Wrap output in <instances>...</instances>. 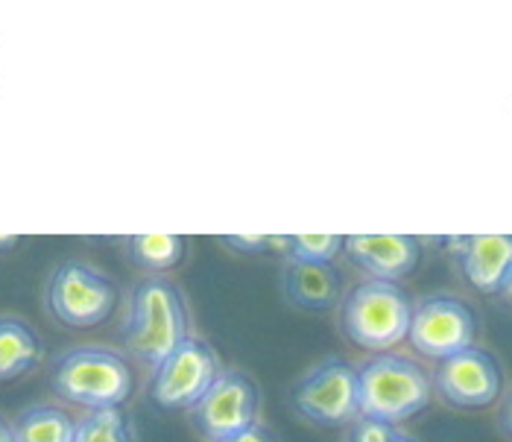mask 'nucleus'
I'll return each mask as SVG.
<instances>
[{
  "instance_id": "412c9836",
  "label": "nucleus",
  "mask_w": 512,
  "mask_h": 442,
  "mask_svg": "<svg viewBox=\"0 0 512 442\" xmlns=\"http://www.w3.org/2000/svg\"><path fill=\"white\" fill-rule=\"evenodd\" d=\"M501 431H504L507 437H512V393L507 396L504 407H501Z\"/></svg>"
},
{
  "instance_id": "39448f33",
  "label": "nucleus",
  "mask_w": 512,
  "mask_h": 442,
  "mask_svg": "<svg viewBox=\"0 0 512 442\" xmlns=\"http://www.w3.org/2000/svg\"><path fill=\"white\" fill-rule=\"evenodd\" d=\"M118 305V287L100 270L68 261L47 284V308L68 328H94Z\"/></svg>"
},
{
  "instance_id": "4468645a",
  "label": "nucleus",
  "mask_w": 512,
  "mask_h": 442,
  "mask_svg": "<svg viewBox=\"0 0 512 442\" xmlns=\"http://www.w3.org/2000/svg\"><path fill=\"white\" fill-rule=\"evenodd\" d=\"M41 361L39 334L21 320H0V384L21 378Z\"/></svg>"
},
{
  "instance_id": "ddd939ff",
  "label": "nucleus",
  "mask_w": 512,
  "mask_h": 442,
  "mask_svg": "<svg viewBox=\"0 0 512 442\" xmlns=\"http://www.w3.org/2000/svg\"><path fill=\"white\" fill-rule=\"evenodd\" d=\"M284 296L302 311H328L340 302V273L331 264L287 261L284 267Z\"/></svg>"
},
{
  "instance_id": "7ed1b4c3",
  "label": "nucleus",
  "mask_w": 512,
  "mask_h": 442,
  "mask_svg": "<svg viewBox=\"0 0 512 442\" xmlns=\"http://www.w3.org/2000/svg\"><path fill=\"white\" fill-rule=\"evenodd\" d=\"M413 317V299L407 290L393 282H360L343 299L340 322L346 337L372 352L393 349L401 340H407Z\"/></svg>"
},
{
  "instance_id": "1a4fd4ad",
  "label": "nucleus",
  "mask_w": 512,
  "mask_h": 442,
  "mask_svg": "<svg viewBox=\"0 0 512 442\" xmlns=\"http://www.w3.org/2000/svg\"><path fill=\"white\" fill-rule=\"evenodd\" d=\"M261 393L258 384L243 372H220L208 393L191 407V422L211 442L226 440L255 425Z\"/></svg>"
},
{
  "instance_id": "9b49d317",
  "label": "nucleus",
  "mask_w": 512,
  "mask_h": 442,
  "mask_svg": "<svg viewBox=\"0 0 512 442\" xmlns=\"http://www.w3.org/2000/svg\"><path fill=\"white\" fill-rule=\"evenodd\" d=\"M349 261L375 282H393L419 267L422 246L413 235H349L343 243Z\"/></svg>"
},
{
  "instance_id": "6ab92c4d",
  "label": "nucleus",
  "mask_w": 512,
  "mask_h": 442,
  "mask_svg": "<svg viewBox=\"0 0 512 442\" xmlns=\"http://www.w3.org/2000/svg\"><path fill=\"white\" fill-rule=\"evenodd\" d=\"M395 434V425L387 422H375V419H357L355 431H352V442H387Z\"/></svg>"
},
{
  "instance_id": "9d476101",
  "label": "nucleus",
  "mask_w": 512,
  "mask_h": 442,
  "mask_svg": "<svg viewBox=\"0 0 512 442\" xmlns=\"http://www.w3.org/2000/svg\"><path fill=\"white\" fill-rule=\"evenodd\" d=\"M434 384L439 396L448 404L463 407V410H480L501 396L504 375L489 352L472 346V349L439 363Z\"/></svg>"
},
{
  "instance_id": "aec40b11",
  "label": "nucleus",
  "mask_w": 512,
  "mask_h": 442,
  "mask_svg": "<svg viewBox=\"0 0 512 442\" xmlns=\"http://www.w3.org/2000/svg\"><path fill=\"white\" fill-rule=\"evenodd\" d=\"M217 442H278L276 434L270 431V428H264V425H252V428H246V431H240V434H232V437H226V440H217Z\"/></svg>"
},
{
  "instance_id": "5701e85b",
  "label": "nucleus",
  "mask_w": 512,
  "mask_h": 442,
  "mask_svg": "<svg viewBox=\"0 0 512 442\" xmlns=\"http://www.w3.org/2000/svg\"><path fill=\"white\" fill-rule=\"evenodd\" d=\"M387 442H416V440H413V437H407L404 431H398V428H395V434Z\"/></svg>"
},
{
  "instance_id": "f8f14e48",
  "label": "nucleus",
  "mask_w": 512,
  "mask_h": 442,
  "mask_svg": "<svg viewBox=\"0 0 512 442\" xmlns=\"http://www.w3.org/2000/svg\"><path fill=\"white\" fill-rule=\"evenodd\" d=\"M460 270L480 293H501L512 276V235H469Z\"/></svg>"
},
{
  "instance_id": "20e7f679",
  "label": "nucleus",
  "mask_w": 512,
  "mask_h": 442,
  "mask_svg": "<svg viewBox=\"0 0 512 442\" xmlns=\"http://www.w3.org/2000/svg\"><path fill=\"white\" fill-rule=\"evenodd\" d=\"M53 390L88 410H115L132 393V372L126 361L97 346L68 352L50 375Z\"/></svg>"
},
{
  "instance_id": "4be33fe9",
  "label": "nucleus",
  "mask_w": 512,
  "mask_h": 442,
  "mask_svg": "<svg viewBox=\"0 0 512 442\" xmlns=\"http://www.w3.org/2000/svg\"><path fill=\"white\" fill-rule=\"evenodd\" d=\"M0 442H15V437H12V425H6L3 416H0Z\"/></svg>"
},
{
  "instance_id": "393cba45",
  "label": "nucleus",
  "mask_w": 512,
  "mask_h": 442,
  "mask_svg": "<svg viewBox=\"0 0 512 442\" xmlns=\"http://www.w3.org/2000/svg\"><path fill=\"white\" fill-rule=\"evenodd\" d=\"M501 293H504V296H507V299L512 302V276H510V282L504 284V290H501Z\"/></svg>"
},
{
  "instance_id": "dca6fc26",
  "label": "nucleus",
  "mask_w": 512,
  "mask_h": 442,
  "mask_svg": "<svg viewBox=\"0 0 512 442\" xmlns=\"http://www.w3.org/2000/svg\"><path fill=\"white\" fill-rule=\"evenodd\" d=\"M185 249H188V241L182 235H132V238H126L129 261L150 273L179 267L185 261Z\"/></svg>"
},
{
  "instance_id": "0eeeda50",
  "label": "nucleus",
  "mask_w": 512,
  "mask_h": 442,
  "mask_svg": "<svg viewBox=\"0 0 512 442\" xmlns=\"http://www.w3.org/2000/svg\"><path fill=\"white\" fill-rule=\"evenodd\" d=\"M474 334H477L474 311L457 296L439 293L413 305L407 340L419 355L431 361L442 363L472 349Z\"/></svg>"
},
{
  "instance_id": "2eb2a0df",
  "label": "nucleus",
  "mask_w": 512,
  "mask_h": 442,
  "mask_svg": "<svg viewBox=\"0 0 512 442\" xmlns=\"http://www.w3.org/2000/svg\"><path fill=\"white\" fill-rule=\"evenodd\" d=\"M74 434L77 422L59 407H30L12 428L15 442H74Z\"/></svg>"
},
{
  "instance_id": "b1692460",
  "label": "nucleus",
  "mask_w": 512,
  "mask_h": 442,
  "mask_svg": "<svg viewBox=\"0 0 512 442\" xmlns=\"http://www.w3.org/2000/svg\"><path fill=\"white\" fill-rule=\"evenodd\" d=\"M18 246V238H0V249H12Z\"/></svg>"
},
{
  "instance_id": "f03ea898",
  "label": "nucleus",
  "mask_w": 512,
  "mask_h": 442,
  "mask_svg": "<svg viewBox=\"0 0 512 442\" xmlns=\"http://www.w3.org/2000/svg\"><path fill=\"white\" fill-rule=\"evenodd\" d=\"M182 340H188V314L182 293L164 279L138 284L132 296V314L123 328L126 349L144 363L158 366Z\"/></svg>"
},
{
  "instance_id": "6e6552de",
  "label": "nucleus",
  "mask_w": 512,
  "mask_h": 442,
  "mask_svg": "<svg viewBox=\"0 0 512 442\" xmlns=\"http://www.w3.org/2000/svg\"><path fill=\"white\" fill-rule=\"evenodd\" d=\"M217 375L220 363L214 349L199 337H188L156 366L150 396L158 407L191 410L217 381Z\"/></svg>"
},
{
  "instance_id": "423d86ee",
  "label": "nucleus",
  "mask_w": 512,
  "mask_h": 442,
  "mask_svg": "<svg viewBox=\"0 0 512 442\" xmlns=\"http://www.w3.org/2000/svg\"><path fill=\"white\" fill-rule=\"evenodd\" d=\"M290 402L314 425L322 428L349 425L360 416L357 369L343 358H328L293 387Z\"/></svg>"
},
{
  "instance_id": "a211bd4d",
  "label": "nucleus",
  "mask_w": 512,
  "mask_h": 442,
  "mask_svg": "<svg viewBox=\"0 0 512 442\" xmlns=\"http://www.w3.org/2000/svg\"><path fill=\"white\" fill-rule=\"evenodd\" d=\"M343 235H293L290 258L311 261V264H331L343 252Z\"/></svg>"
},
{
  "instance_id": "f257e3e1",
  "label": "nucleus",
  "mask_w": 512,
  "mask_h": 442,
  "mask_svg": "<svg viewBox=\"0 0 512 442\" xmlns=\"http://www.w3.org/2000/svg\"><path fill=\"white\" fill-rule=\"evenodd\" d=\"M357 393H360V416L395 425L413 419L431 404L434 384L407 358L378 355L357 369Z\"/></svg>"
},
{
  "instance_id": "f3484780",
  "label": "nucleus",
  "mask_w": 512,
  "mask_h": 442,
  "mask_svg": "<svg viewBox=\"0 0 512 442\" xmlns=\"http://www.w3.org/2000/svg\"><path fill=\"white\" fill-rule=\"evenodd\" d=\"M74 442H132V428L120 407L94 410L88 419H82L77 425Z\"/></svg>"
}]
</instances>
